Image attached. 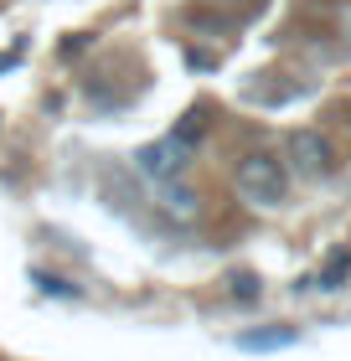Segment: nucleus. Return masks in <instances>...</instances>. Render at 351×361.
I'll use <instances>...</instances> for the list:
<instances>
[{
  "mask_svg": "<svg viewBox=\"0 0 351 361\" xmlns=\"http://www.w3.org/2000/svg\"><path fill=\"white\" fill-rule=\"evenodd\" d=\"M232 180H238V196L248 207H279L284 196H290V171H284V160L269 155V150L243 155L238 171H232Z\"/></svg>",
  "mask_w": 351,
  "mask_h": 361,
  "instance_id": "nucleus-1",
  "label": "nucleus"
},
{
  "mask_svg": "<svg viewBox=\"0 0 351 361\" xmlns=\"http://www.w3.org/2000/svg\"><path fill=\"white\" fill-rule=\"evenodd\" d=\"M135 166H140L145 180L165 186V180H176L181 171L191 166V145H181L176 135H165V140H155V145H145V150L135 155Z\"/></svg>",
  "mask_w": 351,
  "mask_h": 361,
  "instance_id": "nucleus-2",
  "label": "nucleus"
},
{
  "mask_svg": "<svg viewBox=\"0 0 351 361\" xmlns=\"http://www.w3.org/2000/svg\"><path fill=\"white\" fill-rule=\"evenodd\" d=\"M290 166L299 176L321 180V176H331V166H336V150H331V140L321 129H295L290 135Z\"/></svg>",
  "mask_w": 351,
  "mask_h": 361,
  "instance_id": "nucleus-3",
  "label": "nucleus"
},
{
  "mask_svg": "<svg viewBox=\"0 0 351 361\" xmlns=\"http://www.w3.org/2000/svg\"><path fill=\"white\" fill-rule=\"evenodd\" d=\"M155 207H160V217H171L176 227H186V222H196V217H202V196H196V191H186V186H176V180H165V186H160Z\"/></svg>",
  "mask_w": 351,
  "mask_h": 361,
  "instance_id": "nucleus-4",
  "label": "nucleus"
},
{
  "mask_svg": "<svg viewBox=\"0 0 351 361\" xmlns=\"http://www.w3.org/2000/svg\"><path fill=\"white\" fill-rule=\"evenodd\" d=\"M295 341H299L295 325H263V331L238 336V351H279V346H295Z\"/></svg>",
  "mask_w": 351,
  "mask_h": 361,
  "instance_id": "nucleus-5",
  "label": "nucleus"
},
{
  "mask_svg": "<svg viewBox=\"0 0 351 361\" xmlns=\"http://www.w3.org/2000/svg\"><path fill=\"white\" fill-rule=\"evenodd\" d=\"M346 279H351V248H336V253L326 258V269H321V274L305 279V289H341Z\"/></svg>",
  "mask_w": 351,
  "mask_h": 361,
  "instance_id": "nucleus-6",
  "label": "nucleus"
},
{
  "mask_svg": "<svg viewBox=\"0 0 351 361\" xmlns=\"http://www.w3.org/2000/svg\"><path fill=\"white\" fill-rule=\"evenodd\" d=\"M171 135H176L181 145H191V150H196V140L207 135V109H186V114H181V124L171 129Z\"/></svg>",
  "mask_w": 351,
  "mask_h": 361,
  "instance_id": "nucleus-7",
  "label": "nucleus"
},
{
  "mask_svg": "<svg viewBox=\"0 0 351 361\" xmlns=\"http://www.w3.org/2000/svg\"><path fill=\"white\" fill-rule=\"evenodd\" d=\"M31 284H42V294H57V300H78V284H68V279H57V274L31 269Z\"/></svg>",
  "mask_w": 351,
  "mask_h": 361,
  "instance_id": "nucleus-8",
  "label": "nucleus"
},
{
  "mask_svg": "<svg viewBox=\"0 0 351 361\" xmlns=\"http://www.w3.org/2000/svg\"><path fill=\"white\" fill-rule=\"evenodd\" d=\"M232 300H258V274H232Z\"/></svg>",
  "mask_w": 351,
  "mask_h": 361,
  "instance_id": "nucleus-9",
  "label": "nucleus"
},
{
  "mask_svg": "<svg viewBox=\"0 0 351 361\" xmlns=\"http://www.w3.org/2000/svg\"><path fill=\"white\" fill-rule=\"evenodd\" d=\"M83 47H88V37H68V42H62V57H73V52H83Z\"/></svg>",
  "mask_w": 351,
  "mask_h": 361,
  "instance_id": "nucleus-10",
  "label": "nucleus"
},
{
  "mask_svg": "<svg viewBox=\"0 0 351 361\" xmlns=\"http://www.w3.org/2000/svg\"><path fill=\"white\" fill-rule=\"evenodd\" d=\"M16 62H21V57H16V52H0V73H11V68H16Z\"/></svg>",
  "mask_w": 351,
  "mask_h": 361,
  "instance_id": "nucleus-11",
  "label": "nucleus"
}]
</instances>
